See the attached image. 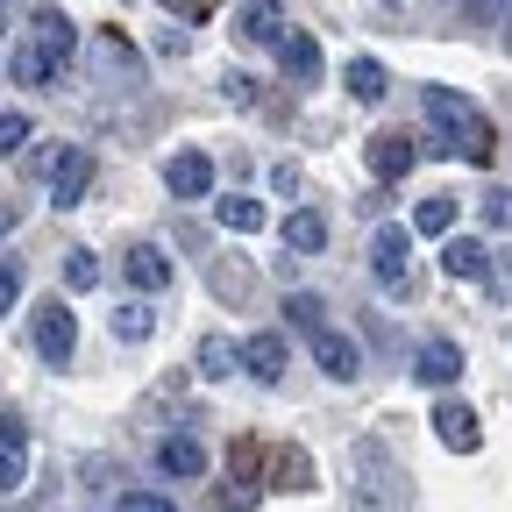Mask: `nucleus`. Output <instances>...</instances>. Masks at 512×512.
<instances>
[{"instance_id": "f257e3e1", "label": "nucleus", "mask_w": 512, "mask_h": 512, "mask_svg": "<svg viewBox=\"0 0 512 512\" xmlns=\"http://www.w3.org/2000/svg\"><path fill=\"white\" fill-rule=\"evenodd\" d=\"M427 121L441 128V136L427 143V150H441V157H456V136H463V157L470 164H484L491 157V121L463 100V93H448V86H427Z\"/></svg>"}, {"instance_id": "f03ea898", "label": "nucleus", "mask_w": 512, "mask_h": 512, "mask_svg": "<svg viewBox=\"0 0 512 512\" xmlns=\"http://www.w3.org/2000/svg\"><path fill=\"white\" fill-rule=\"evenodd\" d=\"M349 498H356V512H406V463L377 434L356 441V484H349Z\"/></svg>"}, {"instance_id": "7ed1b4c3", "label": "nucleus", "mask_w": 512, "mask_h": 512, "mask_svg": "<svg viewBox=\"0 0 512 512\" xmlns=\"http://www.w3.org/2000/svg\"><path fill=\"white\" fill-rule=\"evenodd\" d=\"M72 349H79V313L64 306V299H50L36 313V356L43 363H72Z\"/></svg>"}, {"instance_id": "20e7f679", "label": "nucleus", "mask_w": 512, "mask_h": 512, "mask_svg": "<svg viewBox=\"0 0 512 512\" xmlns=\"http://www.w3.org/2000/svg\"><path fill=\"white\" fill-rule=\"evenodd\" d=\"M427 427H434V441H441V448H456V456H477V448H484V420H477L463 399H441Z\"/></svg>"}, {"instance_id": "39448f33", "label": "nucleus", "mask_w": 512, "mask_h": 512, "mask_svg": "<svg viewBox=\"0 0 512 512\" xmlns=\"http://www.w3.org/2000/svg\"><path fill=\"white\" fill-rule=\"evenodd\" d=\"M406 256H413V228H392V221H384V228L370 235V271H377V285H406Z\"/></svg>"}, {"instance_id": "423d86ee", "label": "nucleus", "mask_w": 512, "mask_h": 512, "mask_svg": "<svg viewBox=\"0 0 512 512\" xmlns=\"http://www.w3.org/2000/svg\"><path fill=\"white\" fill-rule=\"evenodd\" d=\"M86 185H93V150L64 143V157H57V171H50V200H57V207H79Z\"/></svg>"}, {"instance_id": "0eeeda50", "label": "nucleus", "mask_w": 512, "mask_h": 512, "mask_svg": "<svg viewBox=\"0 0 512 512\" xmlns=\"http://www.w3.org/2000/svg\"><path fill=\"white\" fill-rule=\"evenodd\" d=\"M313 363L328 370L335 384H349V377L363 370V349H356V342H349L342 328H313Z\"/></svg>"}, {"instance_id": "6e6552de", "label": "nucleus", "mask_w": 512, "mask_h": 512, "mask_svg": "<svg viewBox=\"0 0 512 512\" xmlns=\"http://www.w3.org/2000/svg\"><path fill=\"white\" fill-rule=\"evenodd\" d=\"M164 185H171V200H207V192H214V164L200 150H178L164 164Z\"/></svg>"}, {"instance_id": "1a4fd4ad", "label": "nucleus", "mask_w": 512, "mask_h": 512, "mask_svg": "<svg viewBox=\"0 0 512 512\" xmlns=\"http://www.w3.org/2000/svg\"><path fill=\"white\" fill-rule=\"evenodd\" d=\"M29 43H36V57L50 64V72H57V64L79 50V29H72V22H64V15L50 8V15H36V22H29Z\"/></svg>"}, {"instance_id": "9d476101", "label": "nucleus", "mask_w": 512, "mask_h": 512, "mask_svg": "<svg viewBox=\"0 0 512 512\" xmlns=\"http://www.w3.org/2000/svg\"><path fill=\"white\" fill-rule=\"evenodd\" d=\"M285 363H292V349H285V335H278V328H264V335H249V342H242V370H249V377L278 384V377H285Z\"/></svg>"}, {"instance_id": "9b49d317", "label": "nucleus", "mask_w": 512, "mask_h": 512, "mask_svg": "<svg viewBox=\"0 0 512 512\" xmlns=\"http://www.w3.org/2000/svg\"><path fill=\"white\" fill-rule=\"evenodd\" d=\"M370 178H384V185H392V178H406L413 171V157H420V143L413 136H370Z\"/></svg>"}, {"instance_id": "f8f14e48", "label": "nucleus", "mask_w": 512, "mask_h": 512, "mask_svg": "<svg viewBox=\"0 0 512 512\" xmlns=\"http://www.w3.org/2000/svg\"><path fill=\"white\" fill-rule=\"evenodd\" d=\"M235 29H242V43H285V29H292L285 22V0H249Z\"/></svg>"}, {"instance_id": "ddd939ff", "label": "nucleus", "mask_w": 512, "mask_h": 512, "mask_svg": "<svg viewBox=\"0 0 512 512\" xmlns=\"http://www.w3.org/2000/svg\"><path fill=\"white\" fill-rule=\"evenodd\" d=\"M441 271H448V278H491V249L470 242V235H448V242H441Z\"/></svg>"}, {"instance_id": "4468645a", "label": "nucleus", "mask_w": 512, "mask_h": 512, "mask_svg": "<svg viewBox=\"0 0 512 512\" xmlns=\"http://www.w3.org/2000/svg\"><path fill=\"white\" fill-rule=\"evenodd\" d=\"M121 271H128V285H136V292H164V285H171V256L143 242V249L121 256Z\"/></svg>"}, {"instance_id": "2eb2a0df", "label": "nucleus", "mask_w": 512, "mask_h": 512, "mask_svg": "<svg viewBox=\"0 0 512 512\" xmlns=\"http://www.w3.org/2000/svg\"><path fill=\"white\" fill-rule=\"evenodd\" d=\"M278 57H285V72H292V86H320V43H313L306 29H285Z\"/></svg>"}, {"instance_id": "dca6fc26", "label": "nucleus", "mask_w": 512, "mask_h": 512, "mask_svg": "<svg viewBox=\"0 0 512 512\" xmlns=\"http://www.w3.org/2000/svg\"><path fill=\"white\" fill-rule=\"evenodd\" d=\"M413 377H420V384H456V377H463V349H456V342H427V349L413 356Z\"/></svg>"}, {"instance_id": "f3484780", "label": "nucleus", "mask_w": 512, "mask_h": 512, "mask_svg": "<svg viewBox=\"0 0 512 512\" xmlns=\"http://www.w3.org/2000/svg\"><path fill=\"white\" fill-rule=\"evenodd\" d=\"M157 470H164V477H207V448L192 441V434H171V441L157 448Z\"/></svg>"}, {"instance_id": "a211bd4d", "label": "nucleus", "mask_w": 512, "mask_h": 512, "mask_svg": "<svg viewBox=\"0 0 512 512\" xmlns=\"http://www.w3.org/2000/svg\"><path fill=\"white\" fill-rule=\"evenodd\" d=\"M285 249H292V256H320V249H328V221H320L313 207L285 214Z\"/></svg>"}, {"instance_id": "6ab92c4d", "label": "nucleus", "mask_w": 512, "mask_h": 512, "mask_svg": "<svg viewBox=\"0 0 512 512\" xmlns=\"http://www.w3.org/2000/svg\"><path fill=\"white\" fill-rule=\"evenodd\" d=\"M342 79H349L356 100H384V93H392V72H384L377 57H349V72H342Z\"/></svg>"}, {"instance_id": "aec40b11", "label": "nucleus", "mask_w": 512, "mask_h": 512, "mask_svg": "<svg viewBox=\"0 0 512 512\" xmlns=\"http://www.w3.org/2000/svg\"><path fill=\"white\" fill-rule=\"evenodd\" d=\"M150 335H157V313L143 299H121L114 306V342H150Z\"/></svg>"}, {"instance_id": "412c9836", "label": "nucleus", "mask_w": 512, "mask_h": 512, "mask_svg": "<svg viewBox=\"0 0 512 512\" xmlns=\"http://www.w3.org/2000/svg\"><path fill=\"white\" fill-rule=\"evenodd\" d=\"M448 228H456V200H448V192L413 207V235H448Z\"/></svg>"}, {"instance_id": "4be33fe9", "label": "nucleus", "mask_w": 512, "mask_h": 512, "mask_svg": "<svg viewBox=\"0 0 512 512\" xmlns=\"http://www.w3.org/2000/svg\"><path fill=\"white\" fill-rule=\"evenodd\" d=\"M214 214H221V228H228V235H256V228H264V221H271V214H264V207H256V200H221Z\"/></svg>"}, {"instance_id": "5701e85b", "label": "nucleus", "mask_w": 512, "mask_h": 512, "mask_svg": "<svg viewBox=\"0 0 512 512\" xmlns=\"http://www.w3.org/2000/svg\"><path fill=\"white\" fill-rule=\"evenodd\" d=\"M200 370H207V377H228V370H242V342H221V335H207V342H200Z\"/></svg>"}, {"instance_id": "b1692460", "label": "nucleus", "mask_w": 512, "mask_h": 512, "mask_svg": "<svg viewBox=\"0 0 512 512\" xmlns=\"http://www.w3.org/2000/svg\"><path fill=\"white\" fill-rule=\"evenodd\" d=\"M29 484V448L22 441H0V498Z\"/></svg>"}, {"instance_id": "393cba45", "label": "nucleus", "mask_w": 512, "mask_h": 512, "mask_svg": "<svg viewBox=\"0 0 512 512\" xmlns=\"http://www.w3.org/2000/svg\"><path fill=\"white\" fill-rule=\"evenodd\" d=\"M64 285H72V292H93V285H100V256H93V249H72V256H64Z\"/></svg>"}, {"instance_id": "a878e982", "label": "nucleus", "mask_w": 512, "mask_h": 512, "mask_svg": "<svg viewBox=\"0 0 512 512\" xmlns=\"http://www.w3.org/2000/svg\"><path fill=\"white\" fill-rule=\"evenodd\" d=\"M100 64H107V72H121L128 86H136V50H128L121 36H100Z\"/></svg>"}, {"instance_id": "bb28decb", "label": "nucleus", "mask_w": 512, "mask_h": 512, "mask_svg": "<svg viewBox=\"0 0 512 512\" xmlns=\"http://www.w3.org/2000/svg\"><path fill=\"white\" fill-rule=\"evenodd\" d=\"M285 320H292V328H306V335H313V328H328V320H320V299H313V292H292V299H285Z\"/></svg>"}, {"instance_id": "cd10ccee", "label": "nucleus", "mask_w": 512, "mask_h": 512, "mask_svg": "<svg viewBox=\"0 0 512 512\" xmlns=\"http://www.w3.org/2000/svg\"><path fill=\"white\" fill-rule=\"evenodd\" d=\"M15 79H22V86H50V64L36 57V43H22V50H15Z\"/></svg>"}, {"instance_id": "c85d7f7f", "label": "nucleus", "mask_w": 512, "mask_h": 512, "mask_svg": "<svg viewBox=\"0 0 512 512\" xmlns=\"http://www.w3.org/2000/svg\"><path fill=\"white\" fill-rule=\"evenodd\" d=\"M22 143H29V114H22V107H8V114H0V157L22 150Z\"/></svg>"}, {"instance_id": "c756f323", "label": "nucleus", "mask_w": 512, "mask_h": 512, "mask_svg": "<svg viewBox=\"0 0 512 512\" xmlns=\"http://www.w3.org/2000/svg\"><path fill=\"white\" fill-rule=\"evenodd\" d=\"M114 512H178L171 498H157V491H121L114 498Z\"/></svg>"}, {"instance_id": "7c9ffc66", "label": "nucleus", "mask_w": 512, "mask_h": 512, "mask_svg": "<svg viewBox=\"0 0 512 512\" xmlns=\"http://www.w3.org/2000/svg\"><path fill=\"white\" fill-rule=\"evenodd\" d=\"M278 477H292V491H313V463L299 456V448H285V456H278Z\"/></svg>"}, {"instance_id": "2f4dec72", "label": "nucleus", "mask_w": 512, "mask_h": 512, "mask_svg": "<svg viewBox=\"0 0 512 512\" xmlns=\"http://www.w3.org/2000/svg\"><path fill=\"white\" fill-rule=\"evenodd\" d=\"M484 228H512V192H484Z\"/></svg>"}, {"instance_id": "473e14b6", "label": "nucleus", "mask_w": 512, "mask_h": 512, "mask_svg": "<svg viewBox=\"0 0 512 512\" xmlns=\"http://www.w3.org/2000/svg\"><path fill=\"white\" fill-rule=\"evenodd\" d=\"M15 299H22V271H15V264H0V313H8Z\"/></svg>"}, {"instance_id": "72a5a7b5", "label": "nucleus", "mask_w": 512, "mask_h": 512, "mask_svg": "<svg viewBox=\"0 0 512 512\" xmlns=\"http://www.w3.org/2000/svg\"><path fill=\"white\" fill-rule=\"evenodd\" d=\"M463 15H470V22H498V15H505V0H463Z\"/></svg>"}, {"instance_id": "f704fd0d", "label": "nucleus", "mask_w": 512, "mask_h": 512, "mask_svg": "<svg viewBox=\"0 0 512 512\" xmlns=\"http://www.w3.org/2000/svg\"><path fill=\"white\" fill-rule=\"evenodd\" d=\"M171 15H185V22H200V15H214V0H164Z\"/></svg>"}, {"instance_id": "c9c22d12", "label": "nucleus", "mask_w": 512, "mask_h": 512, "mask_svg": "<svg viewBox=\"0 0 512 512\" xmlns=\"http://www.w3.org/2000/svg\"><path fill=\"white\" fill-rule=\"evenodd\" d=\"M271 192H285V200H292V192H299V171H292V164H278V171H271Z\"/></svg>"}, {"instance_id": "e433bc0d", "label": "nucleus", "mask_w": 512, "mask_h": 512, "mask_svg": "<svg viewBox=\"0 0 512 512\" xmlns=\"http://www.w3.org/2000/svg\"><path fill=\"white\" fill-rule=\"evenodd\" d=\"M0 441H22V448H29V427H22L15 413H0Z\"/></svg>"}, {"instance_id": "4c0bfd02", "label": "nucleus", "mask_w": 512, "mask_h": 512, "mask_svg": "<svg viewBox=\"0 0 512 512\" xmlns=\"http://www.w3.org/2000/svg\"><path fill=\"white\" fill-rule=\"evenodd\" d=\"M491 285H498V292H512V249H505V264H491Z\"/></svg>"}, {"instance_id": "58836bf2", "label": "nucleus", "mask_w": 512, "mask_h": 512, "mask_svg": "<svg viewBox=\"0 0 512 512\" xmlns=\"http://www.w3.org/2000/svg\"><path fill=\"white\" fill-rule=\"evenodd\" d=\"M22 228V207H8V200H0V235H15Z\"/></svg>"}, {"instance_id": "ea45409f", "label": "nucleus", "mask_w": 512, "mask_h": 512, "mask_svg": "<svg viewBox=\"0 0 512 512\" xmlns=\"http://www.w3.org/2000/svg\"><path fill=\"white\" fill-rule=\"evenodd\" d=\"M498 22H505V43H512V0H505V15H498Z\"/></svg>"}]
</instances>
